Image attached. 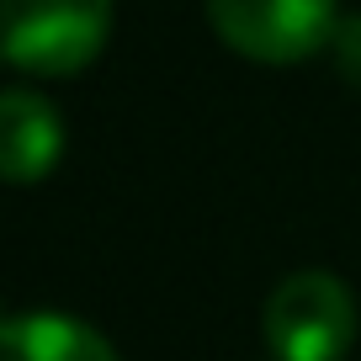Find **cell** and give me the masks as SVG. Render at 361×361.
Here are the masks:
<instances>
[{"instance_id":"cell-1","label":"cell","mask_w":361,"mask_h":361,"mask_svg":"<svg viewBox=\"0 0 361 361\" xmlns=\"http://www.w3.org/2000/svg\"><path fill=\"white\" fill-rule=\"evenodd\" d=\"M112 37V0H0V48L22 75L64 80Z\"/></svg>"},{"instance_id":"cell-2","label":"cell","mask_w":361,"mask_h":361,"mask_svg":"<svg viewBox=\"0 0 361 361\" xmlns=\"http://www.w3.org/2000/svg\"><path fill=\"white\" fill-rule=\"evenodd\" d=\"M260 329L271 361H340L356 340L350 287L329 271H293L271 287Z\"/></svg>"},{"instance_id":"cell-3","label":"cell","mask_w":361,"mask_h":361,"mask_svg":"<svg viewBox=\"0 0 361 361\" xmlns=\"http://www.w3.org/2000/svg\"><path fill=\"white\" fill-rule=\"evenodd\" d=\"M213 32L255 64H303L335 37V0H207Z\"/></svg>"},{"instance_id":"cell-4","label":"cell","mask_w":361,"mask_h":361,"mask_svg":"<svg viewBox=\"0 0 361 361\" xmlns=\"http://www.w3.org/2000/svg\"><path fill=\"white\" fill-rule=\"evenodd\" d=\"M64 154V128L59 112L37 96V90L11 85L0 96V176L11 186H32Z\"/></svg>"},{"instance_id":"cell-5","label":"cell","mask_w":361,"mask_h":361,"mask_svg":"<svg viewBox=\"0 0 361 361\" xmlns=\"http://www.w3.org/2000/svg\"><path fill=\"white\" fill-rule=\"evenodd\" d=\"M0 361H117V350L69 314H11L0 329Z\"/></svg>"}]
</instances>
